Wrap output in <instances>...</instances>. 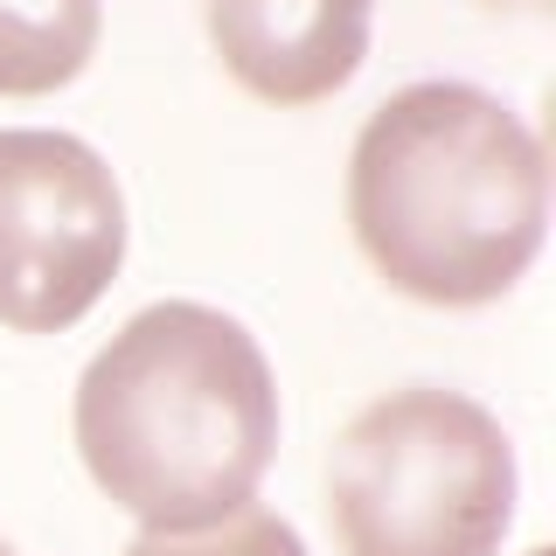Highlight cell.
<instances>
[{
    "instance_id": "5b68a950",
    "label": "cell",
    "mask_w": 556,
    "mask_h": 556,
    "mask_svg": "<svg viewBox=\"0 0 556 556\" xmlns=\"http://www.w3.org/2000/svg\"><path fill=\"white\" fill-rule=\"evenodd\" d=\"M202 14L230 84L278 112L348 91L376 35V0H202Z\"/></svg>"
},
{
    "instance_id": "6da1fadb",
    "label": "cell",
    "mask_w": 556,
    "mask_h": 556,
    "mask_svg": "<svg viewBox=\"0 0 556 556\" xmlns=\"http://www.w3.org/2000/svg\"><path fill=\"white\" fill-rule=\"evenodd\" d=\"M70 425L84 473L139 529H216L278 459V376L237 313L161 300L91 355Z\"/></svg>"
},
{
    "instance_id": "277c9868",
    "label": "cell",
    "mask_w": 556,
    "mask_h": 556,
    "mask_svg": "<svg viewBox=\"0 0 556 556\" xmlns=\"http://www.w3.org/2000/svg\"><path fill=\"white\" fill-rule=\"evenodd\" d=\"M126 265V188L77 132H0V327L63 334Z\"/></svg>"
},
{
    "instance_id": "ba28073f",
    "label": "cell",
    "mask_w": 556,
    "mask_h": 556,
    "mask_svg": "<svg viewBox=\"0 0 556 556\" xmlns=\"http://www.w3.org/2000/svg\"><path fill=\"white\" fill-rule=\"evenodd\" d=\"M494 8H515V14H543L549 0H494Z\"/></svg>"
},
{
    "instance_id": "9c48e42d",
    "label": "cell",
    "mask_w": 556,
    "mask_h": 556,
    "mask_svg": "<svg viewBox=\"0 0 556 556\" xmlns=\"http://www.w3.org/2000/svg\"><path fill=\"white\" fill-rule=\"evenodd\" d=\"M0 556H14V549H8V535H0Z\"/></svg>"
},
{
    "instance_id": "3957f363",
    "label": "cell",
    "mask_w": 556,
    "mask_h": 556,
    "mask_svg": "<svg viewBox=\"0 0 556 556\" xmlns=\"http://www.w3.org/2000/svg\"><path fill=\"white\" fill-rule=\"evenodd\" d=\"M515 445L466 390L404 382L348 417L327 459L341 556H501L515 521Z\"/></svg>"
},
{
    "instance_id": "52a82bcc",
    "label": "cell",
    "mask_w": 556,
    "mask_h": 556,
    "mask_svg": "<svg viewBox=\"0 0 556 556\" xmlns=\"http://www.w3.org/2000/svg\"><path fill=\"white\" fill-rule=\"evenodd\" d=\"M126 556H306L300 529L271 508H237L216 529H188V535H161V529H139Z\"/></svg>"
},
{
    "instance_id": "7a4b0ae2",
    "label": "cell",
    "mask_w": 556,
    "mask_h": 556,
    "mask_svg": "<svg viewBox=\"0 0 556 556\" xmlns=\"http://www.w3.org/2000/svg\"><path fill=\"white\" fill-rule=\"evenodd\" d=\"M348 230L417 306H494L549 237V153L480 84H404L348 153Z\"/></svg>"
},
{
    "instance_id": "8992f818",
    "label": "cell",
    "mask_w": 556,
    "mask_h": 556,
    "mask_svg": "<svg viewBox=\"0 0 556 556\" xmlns=\"http://www.w3.org/2000/svg\"><path fill=\"white\" fill-rule=\"evenodd\" d=\"M104 0H0V98H49L91 70Z\"/></svg>"
}]
</instances>
